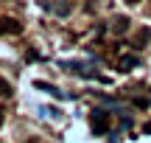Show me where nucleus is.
I'll return each instance as SVG.
<instances>
[{"mask_svg": "<svg viewBox=\"0 0 151 143\" xmlns=\"http://www.w3.org/2000/svg\"><path fill=\"white\" fill-rule=\"evenodd\" d=\"M90 126H92V135H106V129H109V110L95 107L92 115H90Z\"/></svg>", "mask_w": 151, "mask_h": 143, "instance_id": "1", "label": "nucleus"}, {"mask_svg": "<svg viewBox=\"0 0 151 143\" xmlns=\"http://www.w3.org/2000/svg\"><path fill=\"white\" fill-rule=\"evenodd\" d=\"M62 67H65L67 73L81 76V79H101V76H95V70H84V65H81V62H62Z\"/></svg>", "mask_w": 151, "mask_h": 143, "instance_id": "2", "label": "nucleus"}, {"mask_svg": "<svg viewBox=\"0 0 151 143\" xmlns=\"http://www.w3.org/2000/svg\"><path fill=\"white\" fill-rule=\"evenodd\" d=\"M118 67L120 70H134V67H140V56H134V53H123L118 59Z\"/></svg>", "mask_w": 151, "mask_h": 143, "instance_id": "3", "label": "nucleus"}, {"mask_svg": "<svg viewBox=\"0 0 151 143\" xmlns=\"http://www.w3.org/2000/svg\"><path fill=\"white\" fill-rule=\"evenodd\" d=\"M45 9H48V11H53V14H59V17H67V14H70V3H67V0H56V3H45Z\"/></svg>", "mask_w": 151, "mask_h": 143, "instance_id": "4", "label": "nucleus"}, {"mask_svg": "<svg viewBox=\"0 0 151 143\" xmlns=\"http://www.w3.org/2000/svg\"><path fill=\"white\" fill-rule=\"evenodd\" d=\"M0 31H9V34H20L22 31V25L14 20V17H3L0 20Z\"/></svg>", "mask_w": 151, "mask_h": 143, "instance_id": "5", "label": "nucleus"}, {"mask_svg": "<svg viewBox=\"0 0 151 143\" xmlns=\"http://www.w3.org/2000/svg\"><path fill=\"white\" fill-rule=\"evenodd\" d=\"M34 87L42 90V93H48V95H53V98H65V93H62L59 87H53V84H48V82H34Z\"/></svg>", "mask_w": 151, "mask_h": 143, "instance_id": "6", "label": "nucleus"}, {"mask_svg": "<svg viewBox=\"0 0 151 143\" xmlns=\"http://www.w3.org/2000/svg\"><path fill=\"white\" fill-rule=\"evenodd\" d=\"M112 28H115V34H126V31H129V17H126V14L115 17V20H112Z\"/></svg>", "mask_w": 151, "mask_h": 143, "instance_id": "7", "label": "nucleus"}, {"mask_svg": "<svg viewBox=\"0 0 151 143\" xmlns=\"http://www.w3.org/2000/svg\"><path fill=\"white\" fill-rule=\"evenodd\" d=\"M148 39H151V28H143V31L137 34V45H134V48H143Z\"/></svg>", "mask_w": 151, "mask_h": 143, "instance_id": "8", "label": "nucleus"}, {"mask_svg": "<svg viewBox=\"0 0 151 143\" xmlns=\"http://www.w3.org/2000/svg\"><path fill=\"white\" fill-rule=\"evenodd\" d=\"M11 93H14V87H11L6 79H0V95H3V98H11Z\"/></svg>", "mask_w": 151, "mask_h": 143, "instance_id": "9", "label": "nucleus"}, {"mask_svg": "<svg viewBox=\"0 0 151 143\" xmlns=\"http://www.w3.org/2000/svg\"><path fill=\"white\" fill-rule=\"evenodd\" d=\"M132 104H134L137 110H148V104H151V101H148V98H134Z\"/></svg>", "mask_w": 151, "mask_h": 143, "instance_id": "10", "label": "nucleus"}, {"mask_svg": "<svg viewBox=\"0 0 151 143\" xmlns=\"http://www.w3.org/2000/svg\"><path fill=\"white\" fill-rule=\"evenodd\" d=\"M126 3H129V6H137V3H140V0H126Z\"/></svg>", "mask_w": 151, "mask_h": 143, "instance_id": "11", "label": "nucleus"}]
</instances>
